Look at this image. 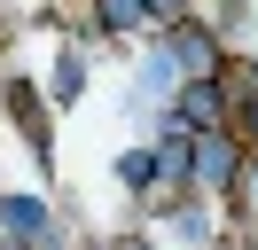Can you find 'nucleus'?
Segmentation results:
<instances>
[{
  "label": "nucleus",
  "instance_id": "5",
  "mask_svg": "<svg viewBox=\"0 0 258 250\" xmlns=\"http://www.w3.org/2000/svg\"><path fill=\"white\" fill-rule=\"evenodd\" d=\"M102 24H110V31H125V24H141V0H102Z\"/></svg>",
  "mask_w": 258,
  "mask_h": 250
},
{
  "label": "nucleus",
  "instance_id": "4",
  "mask_svg": "<svg viewBox=\"0 0 258 250\" xmlns=\"http://www.w3.org/2000/svg\"><path fill=\"white\" fill-rule=\"evenodd\" d=\"M180 117L188 125H219V86H188L180 94Z\"/></svg>",
  "mask_w": 258,
  "mask_h": 250
},
{
  "label": "nucleus",
  "instance_id": "7",
  "mask_svg": "<svg viewBox=\"0 0 258 250\" xmlns=\"http://www.w3.org/2000/svg\"><path fill=\"white\" fill-rule=\"evenodd\" d=\"M141 8H157V16H180V0H141Z\"/></svg>",
  "mask_w": 258,
  "mask_h": 250
},
{
  "label": "nucleus",
  "instance_id": "3",
  "mask_svg": "<svg viewBox=\"0 0 258 250\" xmlns=\"http://www.w3.org/2000/svg\"><path fill=\"white\" fill-rule=\"evenodd\" d=\"M196 180H204V188H227V180H235V149H227V141H204V156H196Z\"/></svg>",
  "mask_w": 258,
  "mask_h": 250
},
{
  "label": "nucleus",
  "instance_id": "6",
  "mask_svg": "<svg viewBox=\"0 0 258 250\" xmlns=\"http://www.w3.org/2000/svg\"><path fill=\"white\" fill-rule=\"evenodd\" d=\"M157 172H164V180H180V172H188V149H180V141H164V149H157Z\"/></svg>",
  "mask_w": 258,
  "mask_h": 250
},
{
  "label": "nucleus",
  "instance_id": "2",
  "mask_svg": "<svg viewBox=\"0 0 258 250\" xmlns=\"http://www.w3.org/2000/svg\"><path fill=\"white\" fill-rule=\"evenodd\" d=\"M0 227H8V234H39V227H47V203H39V196H0Z\"/></svg>",
  "mask_w": 258,
  "mask_h": 250
},
{
  "label": "nucleus",
  "instance_id": "1",
  "mask_svg": "<svg viewBox=\"0 0 258 250\" xmlns=\"http://www.w3.org/2000/svg\"><path fill=\"white\" fill-rule=\"evenodd\" d=\"M164 55H172L180 71H211V62H219V47H211V31H196V24H180V31H172V47H164Z\"/></svg>",
  "mask_w": 258,
  "mask_h": 250
},
{
  "label": "nucleus",
  "instance_id": "8",
  "mask_svg": "<svg viewBox=\"0 0 258 250\" xmlns=\"http://www.w3.org/2000/svg\"><path fill=\"white\" fill-rule=\"evenodd\" d=\"M250 133H258V86H250Z\"/></svg>",
  "mask_w": 258,
  "mask_h": 250
}]
</instances>
